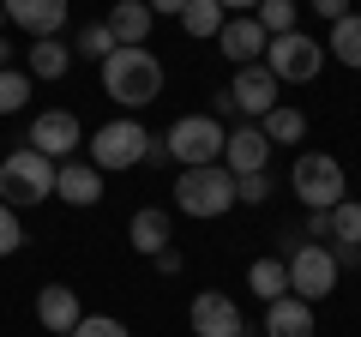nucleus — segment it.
<instances>
[{
  "label": "nucleus",
  "mask_w": 361,
  "mask_h": 337,
  "mask_svg": "<svg viewBox=\"0 0 361 337\" xmlns=\"http://www.w3.org/2000/svg\"><path fill=\"white\" fill-rule=\"evenodd\" d=\"M103 91L115 97L121 109H145L163 97V61L151 49H109L103 61Z\"/></svg>",
  "instance_id": "obj_1"
},
{
  "label": "nucleus",
  "mask_w": 361,
  "mask_h": 337,
  "mask_svg": "<svg viewBox=\"0 0 361 337\" xmlns=\"http://www.w3.org/2000/svg\"><path fill=\"white\" fill-rule=\"evenodd\" d=\"M289 187H295V199L307 211H331L349 199V181H343V163H337L331 151H301L295 168H289Z\"/></svg>",
  "instance_id": "obj_2"
},
{
  "label": "nucleus",
  "mask_w": 361,
  "mask_h": 337,
  "mask_svg": "<svg viewBox=\"0 0 361 337\" xmlns=\"http://www.w3.org/2000/svg\"><path fill=\"white\" fill-rule=\"evenodd\" d=\"M175 205L187 211V217L211 223L223 217V211L235 205V175L223 163H205V168H180V181H175Z\"/></svg>",
  "instance_id": "obj_3"
},
{
  "label": "nucleus",
  "mask_w": 361,
  "mask_h": 337,
  "mask_svg": "<svg viewBox=\"0 0 361 337\" xmlns=\"http://www.w3.org/2000/svg\"><path fill=\"white\" fill-rule=\"evenodd\" d=\"M0 199L13 211H25V205H42V199H54V163L42 151H13L6 163H0Z\"/></svg>",
  "instance_id": "obj_4"
},
{
  "label": "nucleus",
  "mask_w": 361,
  "mask_h": 337,
  "mask_svg": "<svg viewBox=\"0 0 361 337\" xmlns=\"http://www.w3.org/2000/svg\"><path fill=\"white\" fill-rule=\"evenodd\" d=\"M145 151H151V133H145V121H133V115L103 121V127L90 133V168H103V175H115V168H139Z\"/></svg>",
  "instance_id": "obj_5"
},
{
  "label": "nucleus",
  "mask_w": 361,
  "mask_h": 337,
  "mask_svg": "<svg viewBox=\"0 0 361 337\" xmlns=\"http://www.w3.org/2000/svg\"><path fill=\"white\" fill-rule=\"evenodd\" d=\"M223 121H211V115H180L175 127L163 133V151H169V163H180V168H205V163H223Z\"/></svg>",
  "instance_id": "obj_6"
},
{
  "label": "nucleus",
  "mask_w": 361,
  "mask_h": 337,
  "mask_svg": "<svg viewBox=\"0 0 361 337\" xmlns=\"http://www.w3.org/2000/svg\"><path fill=\"white\" fill-rule=\"evenodd\" d=\"M265 73L277 85H307L325 73V42H313L307 30H283V37L265 42Z\"/></svg>",
  "instance_id": "obj_7"
},
{
  "label": "nucleus",
  "mask_w": 361,
  "mask_h": 337,
  "mask_svg": "<svg viewBox=\"0 0 361 337\" xmlns=\"http://www.w3.org/2000/svg\"><path fill=\"white\" fill-rule=\"evenodd\" d=\"M283 271H289V295H301V301H325L337 289V265H331V253H325L319 241L289 247Z\"/></svg>",
  "instance_id": "obj_8"
},
{
  "label": "nucleus",
  "mask_w": 361,
  "mask_h": 337,
  "mask_svg": "<svg viewBox=\"0 0 361 337\" xmlns=\"http://www.w3.org/2000/svg\"><path fill=\"white\" fill-rule=\"evenodd\" d=\"M30 151H42L49 163H66V157L85 145V127H78V115L73 109H42L37 121H30Z\"/></svg>",
  "instance_id": "obj_9"
},
{
  "label": "nucleus",
  "mask_w": 361,
  "mask_h": 337,
  "mask_svg": "<svg viewBox=\"0 0 361 337\" xmlns=\"http://www.w3.org/2000/svg\"><path fill=\"white\" fill-rule=\"evenodd\" d=\"M283 85L265 73V61H253V66H235V78H229V103H235V115H247V121H265L271 109L283 103Z\"/></svg>",
  "instance_id": "obj_10"
},
{
  "label": "nucleus",
  "mask_w": 361,
  "mask_h": 337,
  "mask_svg": "<svg viewBox=\"0 0 361 337\" xmlns=\"http://www.w3.org/2000/svg\"><path fill=\"white\" fill-rule=\"evenodd\" d=\"M223 168L229 175H265L271 168V139L259 133V121H247V127H235L223 139Z\"/></svg>",
  "instance_id": "obj_11"
},
{
  "label": "nucleus",
  "mask_w": 361,
  "mask_h": 337,
  "mask_svg": "<svg viewBox=\"0 0 361 337\" xmlns=\"http://www.w3.org/2000/svg\"><path fill=\"white\" fill-rule=\"evenodd\" d=\"M187 325H193V337H241V307L229 295H217V289H205L187 307Z\"/></svg>",
  "instance_id": "obj_12"
},
{
  "label": "nucleus",
  "mask_w": 361,
  "mask_h": 337,
  "mask_svg": "<svg viewBox=\"0 0 361 337\" xmlns=\"http://www.w3.org/2000/svg\"><path fill=\"white\" fill-rule=\"evenodd\" d=\"M325 253H331V265L337 271H355L361 265V199H343V205H331V235H325Z\"/></svg>",
  "instance_id": "obj_13"
},
{
  "label": "nucleus",
  "mask_w": 361,
  "mask_h": 337,
  "mask_svg": "<svg viewBox=\"0 0 361 337\" xmlns=\"http://www.w3.org/2000/svg\"><path fill=\"white\" fill-rule=\"evenodd\" d=\"M265 30H259V18L253 13H229L223 18V30H217V49L229 54L235 66H253V61H265Z\"/></svg>",
  "instance_id": "obj_14"
},
{
  "label": "nucleus",
  "mask_w": 361,
  "mask_h": 337,
  "mask_svg": "<svg viewBox=\"0 0 361 337\" xmlns=\"http://www.w3.org/2000/svg\"><path fill=\"white\" fill-rule=\"evenodd\" d=\"M78 319H85V307H78V289H66V283H42V289H37V325H42V331L66 337Z\"/></svg>",
  "instance_id": "obj_15"
},
{
  "label": "nucleus",
  "mask_w": 361,
  "mask_h": 337,
  "mask_svg": "<svg viewBox=\"0 0 361 337\" xmlns=\"http://www.w3.org/2000/svg\"><path fill=\"white\" fill-rule=\"evenodd\" d=\"M109 37H115V49H145V37H151V6H145V0H115V6H109Z\"/></svg>",
  "instance_id": "obj_16"
},
{
  "label": "nucleus",
  "mask_w": 361,
  "mask_h": 337,
  "mask_svg": "<svg viewBox=\"0 0 361 337\" xmlns=\"http://www.w3.org/2000/svg\"><path fill=\"white\" fill-rule=\"evenodd\" d=\"M6 6V18H13L18 30H30V37H54V30L66 25V0H0Z\"/></svg>",
  "instance_id": "obj_17"
},
{
  "label": "nucleus",
  "mask_w": 361,
  "mask_h": 337,
  "mask_svg": "<svg viewBox=\"0 0 361 337\" xmlns=\"http://www.w3.org/2000/svg\"><path fill=\"white\" fill-rule=\"evenodd\" d=\"M265 337H313V301L301 295L265 301Z\"/></svg>",
  "instance_id": "obj_18"
},
{
  "label": "nucleus",
  "mask_w": 361,
  "mask_h": 337,
  "mask_svg": "<svg viewBox=\"0 0 361 337\" xmlns=\"http://www.w3.org/2000/svg\"><path fill=\"white\" fill-rule=\"evenodd\" d=\"M54 193L66 199V205H97L103 199V168H90V163H61L54 168Z\"/></svg>",
  "instance_id": "obj_19"
},
{
  "label": "nucleus",
  "mask_w": 361,
  "mask_h": 337,
  "mask_svg": "<svg viewBox=\"0 0 361 337\" xmlns=\"http://www.w3.org/2000/svg\"><path fill=\"white\" fill-rule=\"evenodd\" d=\"M30 78H66L73 73V42H61V37H37L30 42V66H25Z\"/></svg>",
  "instance_id": "obj_20"
},
{
  "label": "nucleus",
  "mask_w": 361,
  "mask_h": 337,
  "mask_svg": "<svg viewBox=\"0 0 361 337\" xmlns=\"http://www.w3.org/2000/svg\"><path fill=\"white\" fill-rule=\"evenodd\" d=\"M127 241L139 247V253H151V259H157V253H163V247H169V217H163V211H157V205L133 211V223H127Z\"/></svg>",
  "instance_id": "obj_21"
},
{
  "label": "nucleus",
  "mask_w": 361,
  "mask_h": 337,
  "mask_svg": "<svg viewBox=\"0 0 361 337\" xmlns=\"http://www.w3.org/2000/svg\"><path fill=\"white\" fill-rule=\"evenodd\" d=\"M325 54H331L337 66H349V73H361V13H343L331 25V42H325Z\"/></svg>",
  "instance_id": "obj_22"
},
{
  "label": "nucleus",
  "mask_w": 361,
  "mask_h": 337,
  "mask_svg": "<svg viewBox=\"0 0 361 337\" xmlns=\"http://www.w3.org/2000/svg\"><path fill=\"white\" fill-rule=\"evenodd\" d=\"M259 133L271 139V151H277V145H301L307 139V115H301L295 103H277L265 121H259Z\"/></svg>",
  "instance_id": "obj_23"
},
{
  "label": "nucleus",
  "mask_w": 361,
  "mask_h": 337,
  "mask_svg": "<svg viewBox=\"0 0 361 337\" xmlns=\"http://www.w3.org/2000/svg\"><path fill=\"white\" fill-rule=\"evenodd\" d=\"M223 18H229V13H223L217 0H187V6H180V30H187V37H199V42H205V37L217 42Z\"/></svg>",
  "instance_id": "obj_24"
},
{
  "label": "nucleus",
  "mask_w": 361,
  "mask_h": 337,
  "mask_svg": "<svg viewBox=\"0 0 361 337\" xmlns=\"http://www.w3.org/2000/svg\"><path fill=\"white\" fill-rule=\"evenodd\" d=\"M247 289H253L259 301L289 295V271H283V259H253V265H247Z\"/></svg>",
  "instance_id": "obj_25"
},
{
  "label": "nucleus",
  "mask_w": 361,
  "mask_h": 337,
  "mask_svg": "<svg viewBox=\"0 0 361 337\" xmlns=\"http://www.w3.org/2000/svg\"><path fill=\"white\" fill-rule=\"evenodd\" d=\"M259 30L265 37H283V30H295V0H259Z\"/></svg>",
  "instance_id": "obj_26"
},
{
  "label": "nucleus",
  "mask_w": 361,
  "mask_h": 337,
  "mask_svg": "<svg viewBox=\"0 0 361 337\" xmlns=\"http://www.w3.org/2000/svg\"><path fill=\"white\" fill-rule=\"evenodd\" d=\"M30 103V73H13V66H0V115H18Z\"/></svg>",
  "instance_id": "obj_27"
},
{
  "label": "nucleus",
  "mask_w": 361,
  "mask_h": 337,
  "mask_svg": "<svg viewBox=\"0 0 361 337\" xmlns=\"http://www.w3.org/2000/svg\"><path fill=\"white\" fill-rule=\"evenodd\" d=\"M109 49H115V37H109V25L97 18V25H85L73 37V54H85V61H109Z\"/></svg>",
  "instance_id": "obj_28"
},
{
  "label": "nucleus",
  "mask_w": 361,
  "mask_h": 337,
  "mask_svg": "<svg viewBox=\"0 0 361 337\" xmlns=\"http://www.w3.org/2000/svg\"><path fill=\"white\" fill-rule=\"evenodd\" d=\"M66 337H133V331H127L121 319H109V313H85V319H78Z\"/></svg>",
  "instance_id": "obj_29"
},
{
  "label": "nucleus",
  "mask_w": 361,
  "mask_h": 337,
  "mask_svg": "<svg viewBox=\"0 0 361 337\" xmlns=\"http://www.w3.org/2000/svg\"><path fill=\"white\" fill-rule=\"evenodd\" d=\"M271 199V168L265 175H235V205H265Z\"/></svg>",
  "instance_id": "obj_30"
},
{
  "label": "nucleus",
  "mask_w": 361,
  "mask_h": 337,
  "mask_svg": "<svg viewBox=\"0 0 361 337\" xmlns=\"http://www.w3.org/2000/svg\"><path fill=\"white\" fill-rule=\"evenodd\" d=\"M18 247H25V229H18V211L6 205V199H0V259H6V253H18Z\"/></svg>",
  "instance_id": "obj_31"
},
{
  "label": "nucleus",
  "mask_w": 361,
  "mask_h": 337,
  "mask_svg": "<svg viewBox=\"0 0 361 337\" xmlns=\"http://www.w3.org/2000/svg\"><path fill=\"white\" fill-rule=\"evenodd\" d=\"M331 235V211H307V241H325Z\"/></svg>",
  "instance_id": "obj_32"
},
{
  "label": "nucleus",
  "mask_w": 361,
  "mask_h": 337,
  "mask_svg": "<svg viewBox=\"0 0 361 337\" xmlns=\"http://www.w3.org/2000/svg\"><path fill=\"white\" fill-rule=\"evenodd\" d=\"M307 6H313V13H319V18H331V25H337V18L349 13V0H307Z\"/></svg>",
  "instance_id": "obj_33"
},
{
  "label": "nucleus",
  "mask_w": 361,
  "mask_h": 337,
  "mask_svg": "<svg viewBox=\"0 0 361 337\" xmlns=\"http://www.w3.org/2000/svg\"><path fill=\"white\" fill-rule=\"evenodd\" d=\"M157 271H163V277H175V271H180V253H175V241H169L163 253H157Z\"/></svg>",
  "instance_id": "obj_34"
},
{
  "label": "nucleus",
  "mask_w": 361,
  "mask_h": 337,
  "mask_svg": "<svg viewBox=\"0 0 361 337\" xmlns=\"http://www.w3.org/2000/svg\"><path fill=\"white\" fill-rule=\"evenodd\" d=\"M145 6H151V18H157V13H169V18H180V6H187V0H145Z\"/></svg>",
  "instance_id": "obj_35"
},
{
  "label": "nucleus",
  "mask_w": 361,
  "mask_h": 337,
  "mask_svg": "<svg viewBox=\"0 0 361 337\" xmlns=\"http://www.w3.org/2000/svg\"><path fill=\"white\" fill-rule=\"evenodd\" d=\"M223 115H235V103H229V91H217V97H211V121H223Z\"/></svg>",
  "instance_id": "obj_36"
},
{
  "label": "nucleus",
  "mask_w": 361,
  "mask_h": 337,
  "mask_svg": "<svg viewBox=\"0 0 361 337\" xmlns=\"http://www.w3.org/2000/svg\"><path fill=\"white\" fill-rule=\"evenodd\" d=\"M223 13H259V0H217Z\"/></svg>",
  "instance_id": "obj_37"
},
{
  "label": "nucleus",
  "mask_w": 361,
  "mask_h": 337,
  "mask_svg": "<svg viewBox=\"0 0 361 337\" xmlns=\"http://www.w3.org/2000/svg\"><path fill=\"white\" fill-rule=\"evenodd\" d=\"M0 66H13V42L6 37H0Z\"/></svg>",
  "instance_id": "obj_38"
},
{
  "label": "nucleus",
  "mask_w": 361,
  "mask_h": 337,
  "mask_svg": "<svg viewBox=\"0 0 361 337\" xmlns=\"http://www.w3.org/2000/svg\"><path fill=\"white\" fill-rule=\"evenodd\" d=\"M0 25H6V6H0Z\"/></svg>",
  "instance_id": "obj_39"
},
{
  "label": "nucleus",
  "mask_w": 361,
  "mask_h": 337,
  "mask_svg": "<svg viewBox=\"0 0 361 337\" xmlns=\"http://www.w3.org/2000/svg\"><path fill=\"white\" fill-rule=\"evenodd\" d=\"M241 337H247V331H241Z\"/></svg>",
  "instance_id": "obj_40"
}]
</instances>
